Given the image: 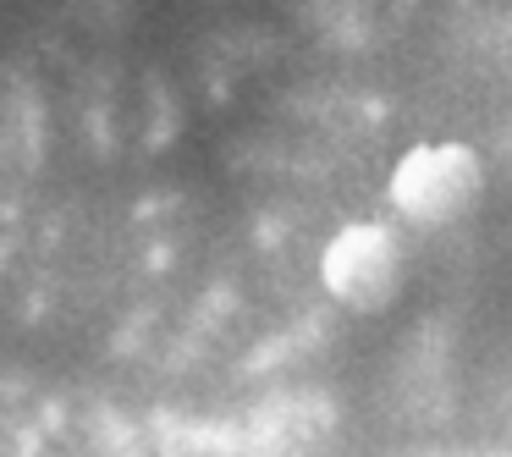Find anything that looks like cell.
I'll use <instances>...</instances> for the list:
<instances>
[{
    "label": "cell",
    "instance_id": "6da1fadb",
    "mask_svg": "<svg viewBox=\"0 0 512 457\" xmlns=\"http://www.w3.org/2000/svg\"><path fill=\"white\" fill-rule=\"evenodd\" d=\"M485 193V166L468 144H424L397 160L391 171V204L413 226L463 221Z\"/></svg>",
    "mask_w": 512,
    "mask_h": 457
},
{
    "label": "cell",
    "instance_id": "7a4b0ae2",
    "mask_svg": "<svg viewBox=\"0 0 512 457\" xmlns=\"http://www.w3.org/2000/svg\"><path fill=\"white\" fill-rule=\"evenodd\" d=\"M402 243L391 226H375V221H358L347 232L331 237L320 259V281L342 309H358V314H380L391 298L402 292Z\"/></svg>",
    "mask_w": 512,
    "mask_h": 457
}]
</instances>
